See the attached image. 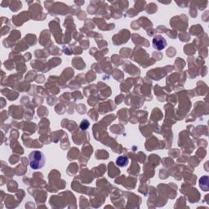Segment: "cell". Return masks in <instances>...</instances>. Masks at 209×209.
I'll use <instances>...</instances> for the list:
<instances>
[{
	"label": "cell",
	"mask_w": 209,
	"mask_h": 209,
	"mask_svg": "<svg viewBox=\"0 0 209 209\" xmlns=\"http://www.w3.org/2000/svg\"><path fill=\"white\" fill-rule=\"evenodd\" d=\"M199 182H203V184H202V185H200L201 189H203V190H205V191L208 190V176H204V177H203L200 179V181H199Z\"/></svg>",
	"instance_id": "4"
},
{
	"label": "cell",
	"mask_w": 209,
	"mask_h": 209,
	"mask_svg": "<svg viewBox=\"0 0 209 209\" xmlns=\"http://www.w3.org/2000/svg\"><path fill=\"white\" fill-rule=\"evenodd\" d=\"M89 125H90L89 122L87 121V119H84V120H83V121L81 122V123H80V128H81L82 130H86V129H87V128L89 127Z\"/></svg>",
	"instance_id": "5"
},
{
	"label": "cell",
	"mask_w": 209,
	"mask_h": 209,
	"mask_svg": "<svg viewBox=\"0 0 209 209\" xmlns=\"http://www.w3.org/2000/svg\"><path fill=\"white\" fill-rule=\"evenodd\" d=\"M153 47L157 49V50H162L163 48H165L167 46V42L165 39L162 37L161 35H157L153 39Z\"/></svg>",
	"instance_id": "2"
},
{
	"label": "cell",
	"mask_w": 209,
	"mask_h": 209,
	"mask_svg": "<svg viewBox=\"0 0 209 209\" xmlns=\"http://www.w3.org/2000/svg\"><path fill=\"white\" fill-rule=\"evenodd\" d=\"M30 166L32 169L38 170L42 168L45 164V157L41 151L34 150L29 154Z\"/></svg>",
	"instance_id": "1"
},
{
	"label": "cell",
	"mask_w": 209,
	"mask_h": 209,
	"mask_svg": "<svg viewBox=\"0 0 209 209\" xmlns=\"http://www.w3.org/2000/svg\"><path fill=\"white\" fill-rule=\"evenodd\" d=\"M116 163H117V165L119 166V167L127 166V164L128 163V158H127L126 156H119V157L116 159Z\"/></svg>",
	"instance_id": "3"
}]
</instances>
